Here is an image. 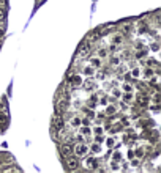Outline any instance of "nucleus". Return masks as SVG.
I'll return each mask as SVG.
<instances>
[{
  "label": "nucleus",
  "instance_id": "obj_11",
  "mask_svg": "<svg viewBox=\"0 0 161 173\" xmlns=\"http://www.w3.org/2000/svg\"><path fill=\"white\" fill-rule=\"evenodd\" d=\"M79 124H81V118H79V116H73L71 118V126L73 128H78Z\"/></svg>",
  "mask_w": 161,
  "mask_h": 173
},
{
  "label": "nucleus",
  "instance_id": "obj_4",
  "mask_svg": "<svg viewBox=\"0 0 161 173\" xmlns=\"http://www.w3.org/2000/svg\"><path fill=\"white\" fill-rule=\"evenodd\" d=\"M54 128L58 129V131H62V129L65 128V123H63L62 116H55V118H54Z\"/></svg>",
  "mask_w": 161,
  "mask_h": 173
},
{
  "label": "nucleus",
  "instance_id": "obj_7",
  "mask_svg": "<svg viewBox=\"0 0 161 173\" xmlns=\"http://www.w3.org/2000/svg\"><path fill=\"white\" fill-rule=\"evenodd\" d=\"M58 109L60 110H66L68 109V98H66V96L60 98V101H58Z\"/></svg>",
  "mask_w": 161,
  "mask_h": 173
},
{
  "label": "nucleus",
  "instance_id": "obj_10",
  "mask_svg": "<svg viewBox=\"0 0 161 173\" xmlns=\"http://www.w3.org/2000/svg\"><path fill=\"white\" fill-rule=\"evenodd\" d=\"M115 113H117V109L114 105H107L106 107V115H115Z\"/></svg>",
  "mask_w": 161,
  "mask_h": 173
},
{
  "label": "nucleus",
  "instance_id": "obj_17",
  "mask_svg": "<svg viewBox=\"0 0 161 173\" xmlns=\"http://www.w3.org/2000/svg\"><path fill=\"white\" fill-rule=\"evenodd\" d=\"M123 101L125 102H131L133 101V95H131V91H127V95L123 96Z\"/></svg>",
  "mask_w": 161,
  "mask_h": 173
},
{
  "label": "nucleus",
  "instance_id": "obj_30",
  "mask_svg": "<svg viewBox=\"0 0 161 173\" xmlns=\"http://www.w3.org/2000/svg\"><path fill=\"white\" fill-rule=\"evenodd\" d=\"M87 110V116H89V118H93V112L90 109H85Z\"/></svg>",
  "mask_w": 161,
  "mask_h": 173
},
{
  "label": "nucleus",
  "instance_id": "obj_19",
  "mask_svg": "<svg viewBox=\"0 0 161 173\" xmlns=\"http://www.w3.org/2000/svg\"><path fill=\"white\" fill-rule=\"evenodd\" d=\"M145 77H147V79H152V77H153V71H152L150 68L145 69Z\"/></svg>",
  "mask_w": 161,
  "mask_h": 173
},
{
  "label": "nucleus",
  "instance_id": "obj_22",
  "mask_svg": "<svg viewBox=\"0 0 161 173\" xmlns=\"http://www.w3.org/2000/svg\"><path fill=\"white\" fill-rule=\"evenodd\" d=\"M106 55H107V51H106V49H99L98 57H106Z\"/></svg>",
  "mask_w": 161,
  "mask_h": 173
},
{
  "label": "nucleus",
  "instance_id": "obj_26",
  "mask_svg": "<svg viewBox=\"0 0 161 173\" xmlns=\"http://www.w3.org/2000/svg\"><path fill=\"white\" fill-rule=\"evenodd\" d=\"M122 30H123V33H128V32L131 30V25H130V24H127V25H125L123 28H122Z\"/></svg>",
  "mask_w": 161,
  "mask_h": 173
},
{
  "label": "nucleus",
  "instance_id": "obj_27",
  "mask_svg": "<svg viewBox=\"0 0 161 173\" xmlns=\"http://www.w3.org/2000/svg\"><path fill=\"white\" fill-rule=\"evenodd\" d=\"M106 143H107V146H109V148H112V146H114V139H107Z\"/></svg>",
  "mask_w": 161,
  "mask_h": 173
},
{
  "label": "nucleus",
  "instance_id": "obj_6",
  "mask_svg": "<svg viewBox=\"0 0 161 173\" xmlns=\"http://www.w3.org/2000/svg\"><path fill=\"white\" fill-rule=\"evenodd\" d=\"M66 168H68V170H74V168H78V161L68 156V159H66Z\"/></svg>",
  "mask_w": 161,
  "mask_h": 173
},
{
  "label": "nucleus",
  "instance_id": "obj_9",
  "mask_svg": "<svg viewBox=\"0 0 161 173\" xmlns=\"http://www.w3.org/2000/svg\"><path fill=\"white\" fill-rule=\"evenodd\" d=\"M82 85H84V88L89 90V91L95 88V82H93V80H85V84H82Z\"/></svg>",
  "mask_w": 161,
  "mask_h": 173
},
{
  "label": "nucleus",
  "instance_id": "obj_2",
  "mask_svg": "<svg viewBox=\"0 0 161 173\" xmlns=\"http://www.w3.org/2000/svg\"><path fill=\"white\" fill-rule=\"evenodd\" d=\"M70 84H71V87H79V85H82V79L78 74L70 76Z\"/></svg>",
  "mask_w": 161,
  "mask_h": 173
},
{
  "label": "nucleus",
  "instance_id": "obj_13",
  "mask_svg": "<svg viewBox=\"0 0 161 173\" xmlns=\"http://www.w3.org/2000/svg\"><path fill=\"white\" fill-rule=\"evenodd\" d=\"M112 43H114V44H120V43H123V36H122V35H115L114 39H112Z\"/></svg>",
  "mask_w": 161,
  "mask_h": 173
},
{
  "label": "nucleus",
  "instance_id": "obj_28",
  "mask_svg": "<svg viewBox=\"0 0 161 173\" xmlns=\"http://www.w3.org/2000/svg\"><path fill=\"white\" fill-rule=\"evenodd\" d=\"M123 90H125V91H131L133 88H131V85H130V84H125V85H123Z\"/></svg>",
  "mask_w": 161,
  "mask_h": 173
},
{
  "label": "nucleus",
  "instance_id": "obj_34",
  "mask_svg": "<svg viewBox=\"0 0 161 173\" xmlns=\"http://www.w3.org/2000/svg\"><path fill=\"white\" fill-rule=\"evenodd\" d=\"M3 33H5V32H3V28H0V38L3 36Z\"/></svg>",
  "mask_w": 161,
  "mask_h": 173
},
{
  "label": "nucleus",
  "instance_id": "obj_5",
  "mask_svg": "<svg viewBox=\"0 0 161 173\" xmlns=\"http://www.w3.org/2000/svg\"><path fill=\"white\" fill-rule=\"evenodd\" d=\"M60 151H62V154H63L65 157H68V156H71V154H73V146L66 143V145L62 146V149H60Z\"/></svg>",
  "mask_w": 161,
  "mask_h": 173
},
{
  "label": "nucleus",
  "instance_id": "obj_12",
  "mask_svg": "<svg viewBox=\"0 0 161 173\" xmlns=\"http://www.w3.org/2000/svg\"><path fill=\"white\" fill-rule=\"evenodd\" d=\"M147 102H148V99L145 98V96H139V98H137V104L139 105H147Z\"/></svg>",
  "mask_w": 161,
  "mask_h": 173
},
{
  "label": "nucleus",
  "instance_id": "obj_1",
  "mask_svg": "<svg viewBox=\"0 0 161 173\" xmlns=\"http://www.w3.org/2000/svg\"><path fill=\"white\" fill-rule=\"evenodd\" d=\"M73 153H74L76 156L82 157V156H85V154L89 153V146H87L85 143L79 142V143H76V145L73 146Z\"/></svg>",
  "mask_w": 161,
  "mask_h": 173
},
{
  "label": "nucleus",
  "instance_id": "obj_32",
  "mask_svg": "<svg viewBox=\"0 0 161 173\" xmlns=\"http://www.w3.org/2000/svg\"><path fill=\"white\" fill-rule=\"evenodd\" d=\"M99 102H101V104H107V99L106 98H101V101H99Z\"/></svg>",
  "mask_w": 161,
  "mask_h": 173
},
{
  "label": "nucleus",
  "instance_id": "obj_20",
  "mask_svg": "<svg viewBox=\"0 0 161 173\" xmlns=\"http://www.w3.org/2000/svg\"><path fill=\"white\" fill-rule=\"evenodd\" d=\"M93 132H95L96 136H101V134H103V128H99V126H96V128L93 129Z\"/></svg>",
  "mask_w": 161,
  "mask_h": 173
},
{
  "label": "nucleus",
  "instance_id": "obj_21",
  "mask_svg": "<svg viewBox=\"0 0 161 173\" xmlns=\"http://www.w3.org/2000/svg\"><path fill=\"white\" fill-rule=\"evenodd\" d=\"M139 68H134L133 71H131V76H133V77H139Z\"/></svg>",
  "mask_w": 161,
  "mask_h": 173
},
{
  "label": "nucleus",
  "instance_id": "obj_31",
  "mask_svg": "<svg viewBox=\"0 0 161 173\" xmlns=\"http://www.w3.org/2000/svg\"><path fill=\"white\" fill-rule=\"evenodd\" d=\"M114 159L119 161V159H120V153H114Z\"/></svg>",
  "mask_w": 161,
  "mask_h": 173
},
{
  "label": "nucleus",
  "instance_id": "obj_29",
  "mask_svg": "<svg viewBox=\"0 0 161 173\" xmlns=\"http://www.w3.org/2000/svg\"><path fill=\"white\" fill-rule=\"evenodd\" d=\"M0 121H2V123L7 121V115H5V113H0Z\"/></svg>",
  "mask_w": 161,
  "mask_h": 173
},
{
  "label": "nucleus",
  "instance_id": "obj_16",
  "mask_svg": "<svg viewBox=\"0 0 161 173\" xmlns=\"http://www.w3.org/2000/svg\"><path fill=\"white\" fill-rule=\"evenodd\" d=\"M90 134H92V131H90V128H87V126H84L82 128V131H81V136H90Z\"/></svg>",
  "mask_w": 161,
  "mask_h": 173
},
{
  "label": "nucleus",
  "instance_id": "obj_18",
  "mask_svg": "<svg viewBox=\"0 0 161 173\" xmlns=\"http://www.w3.org/2000/svg\"><path fill=\"white\" fill-rule=\"evenodd\" d=\"M99 149H101V148H99V143L95 142V143L92 145V151H93V153H99Z\"/></svg>",
  "mask_w": 161,
  "mask_h": 173
},
{
  "label": "nucleus",
  "instance_id": "obj_24",
  "mask_svg": "<svg viewBox=\"0 0 161 173\" xmlns=\"http://www.w3.org/2000/svg\"><path fill=\"white\" fill-rule=\"evenodd\" d=\"M5 20V11H3V8H0V22H3Z\"/></svg>",
  "mask_w": 161,
  "mask_h": 173
},
{
  "label": "nucleus",
  "instance_id": "obj_8",
  "mask_svg": "<svg viewBox=\"0 0 161 173\" xmlns=\"http://www.w3.org/2000/svg\"><path fill=\"white\" fill-rule=\"evenodd\" d=\"M90 52V46L89 44H84L82 47H81V51H79V55H81V57H84V55H87Z\"/></svg>",
  "mask_w": 161,
  "mask_h": 173
},
{
  "label": "nucleus",
  "instance_id": "obj_23",
  "mask_svg": "<svg viewBox=\"0 0 161 173\" xmlns=\"http://www.w3.org/2000/svg\"><path fill=\"white\" fill-rule=\"evenodd\" d=\"M111 64H112V66H117V64H119V58L112 57V58H111Z\"/></svg>",
  "mask_w": 161,
  "mask_h": 173
},
{
  "label": "nucleus",
  "instance_id": "obj_3",
  "mask_svg": "<svg viewBox=\"0 0 161 173\" xmlns=\"http://www.w3.org/2000/svg\"><path fill=\"white\" fill-rule=\"evenodd\" d=\"M84 165H85L87 168H98V161H96L95 157H89V159L84 162Z\"/></svg>",
  "mask_w": 161,
  "mask_h": 173
},
{
  "label": "nucleus",
  "instance_id": "obj_33",
  "mask_svg": "<svg viewBox=\"0 0 161 173\" xmlns=\"http://www.w3.org/2000/svg\"><path fill=\"white\" fill-rule=\"evenodd\" d=\"M155 102H156V104L160 102V95H156V96H155Z\"/></svg>",
  "mask_w": 161,
  "mask_h": 173
},
{
  "label": "nucleus",
  "instance_id": "obj_14",
  "mask_svg": "<svg viewBox=\"0 0 161 173\" xmlns=\"http://www.w3.org/2000/svg\"><path fill=\"white\" fill-rule=\"evenodd\" d=\"M90 64H92L93 68H99V64H101V61H99V57H98V58H92Z\"/></svg>",
  "mask_w": 161,
  "mask_h": 173
},
{
  "label": "nucleus",
  "instance_id": "obj_25",
  "mask_svg": "<svg viewBox=\"0 0 161 173\" xmlns=\"http://www.w3.org/2000/svg\"><path fill=\"white\" fill-rule=\"evenodd\" d=\"M136 156L137 157H142V156H144V149H136Z\"/></svg>",
  "mask_w": 161,
  "mask_h": 173
},
{
  "label": "nucleus",
  "instance_id": "obj_15",
  "mask_svg": "<svg viewBox=\"0 0 161 173\" xmlns=\"http://www.w3.org/2000/svg\"><path fill=\"white\" fill-rule=\"evenodd\" d=\"M93 71H95V68H93L92 64H90V66H87V68H84V72H85V76H92Z\"/></svg>",
  "mask_w": 161,
  "mask_h": 173
}]
</instances>
